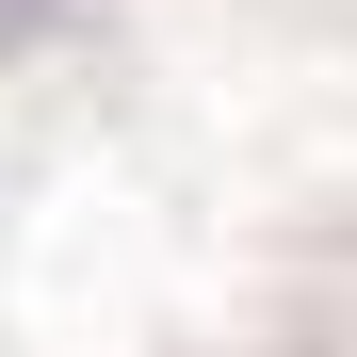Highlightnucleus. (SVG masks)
Segmentation results:
<instances>
[{
  "label": "nucleus",
  "instance_id": "nucleus-1",
  "mask_svg": "<svg viewBox=\"0 0 357 357\" xmlns=\"http://www.w3.org/2000/svg\"><path fill=\"white\" fill-rule=\"evenodd\" d=\"M49 33H66V0H0V66H33Z\"/></svg>",
  "mask_w": 357,
  "mask_h": 357
}]
</instances>
